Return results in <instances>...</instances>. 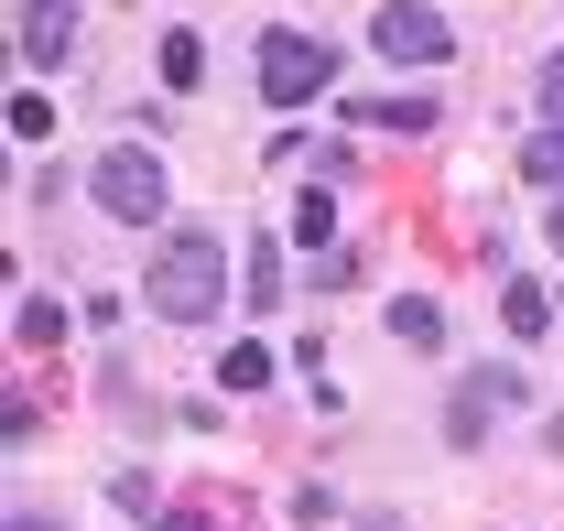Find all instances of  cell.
I'll use <instances>...</instances> for the list:
<instances>
[{"label": "cell", "instance_id": "13", "mask_svg": "<svg viewBox=\"0 0 564 531\" xmlns=\"http://www.w3.org/2000/svg\"><path fill=\"white\" fill-rule=\"evenodd\" d=\"M250 304H282V228L250 250Z\"/></svg>", "mask_w": 564, "mask_h": 531}, {"label": "cell", "instance_id": "19", "mask_svg": "<svg viewBox=\"0 0 564 531\" xmlns=\"http://www.w3.org/2000/svg\"><path fill=\"white\" fill-rule=\"evenodd\" d=\"M543 239H554V250H564V196H554V217H543Z\"/></svg>", "mask_w": 564, "mask_h": 531}, {"label": "cell", "instance_id": "14", "mask_svg": "<svg viewBox=\"0 0 564 531\" xmlns=\"http://www.w3.org/2000/svg\"><path fill=\"white\" fill-rule=\"evenodd\" d=\"M217 380H228V391H261V380H272V347H228Z\"/></svg>", "mask_w": 564, "mask_h": 531}, {"label": "cell", "instance_id": "5", "mask_svg": "<svg viewBox=\"0 0 564 531\" xmlns=\"http://www.w3.org/2000/svg\"><path fill=\"white\" fill-rule=\"evenodd\" d=\"M510 401H532V380H521L510 358L467 369V391H456V412H445V445H478V434H489V412H510Z\"/></svg>", "mask_w": 564, "mask_h": 531}, {"label": "cell", "instance_id": "4", "mask_svg": "<svg viewBox=\"0 0 564 531\" xmlns=\"http://www.w3.org/2000/svg\"><path fill=\"white\" fill-rule=\"evenodd\" d=\"M326 87H337V55L315 33H261V98L293 109V98H326Z\"/></svg>", "mask_w": 564, "mask_h": 531}, {"label": "cell", "instance_id": "12", "mask_svg": "<svg viewBox=\"0 0 564 531\" xmlns=\"http://www.w3.org/2000/svg\"><path fill=\"white\" fill-rule=\"evenodd\" d=\"M11 336H22V347H55V336H66V304H44V293H22V315H11Z\"/></svg>", "mask_w": 564, "mask_h": 531}, {"label": "cell", "instance_id": "7", "mask_svg": "<svg viewBox=\"0 0 564 531\" xmlns=\"http://www.w3.org/2000/svg\"><path fill=\"white\" fill-rule=\"evenodd\" d=\"M391 336H402V347H423V358H445V347H456L445 304H423V293H402V304H391Z\"/></svg>", "mask_w": 564, "mask_h": 531}, {"label": "cell", "instance_id": "1", "mask_svg": "<svg viewBox=\"0 0 564 531\" xmlns=\"http://www.w3.org/2000/svg\"><path fill=\"white\" fill-rule=\"evenodd\" d=\"M228 304V261H217L207 228H163V261H152V315L163 326H207Z\"/></svg>", "mask_w": 564, "mask_h": 531}, {"label": "cell", "instance_id": "18", "mask_svg": "<svg viewBox=\"0 0 564 531\" xmlns=\"http://www.w3.org/2000/svg\"><path fill=\"white\" fill-rule=\"evenodd\" d=\"M152 531H228V521H196V510H163Z\"/></svg>", "mask_w": 564, "mask_h": 531}, {"label": "cell", "instance_id": "17", "mask_svg": "<svg viewBox=\"0 0 564 531\" xmlns=\"http://www.w3.org/2000/svg\"><path fill=\"white\" fill-rule=\"evenodd\" d=\"M44 131H55V109H44V98L22 87V98H11V141H44Z\"/></svg>", "mask_w": 564, "mask_h": 531}, {"label": "cell", "instance_id": "11", "mask_svg": "<svg viewBox=\"0 0 564 531\" xmlns=\"http://www.w3.org/2000/svg\"><path fill=\"white\" fill-rule=\"evenodd\" d=\"M163 87H185V98L207 87V44L196 33H163Z\"/></svg>", "mask_w": 564, "mask_h": 531}, {"label": "cell", "instance_id": "6", "mask_svg": "<svg viewBox=\"0 0 564 531\" xmlns=\"http://www.w3.org/2000/svg\"><path fill=\"white\" fill-rule=\"evenodd\" d=\"M22 55L33 66H66L76 55V0H22Z\"/></svg>", "mask_w": 564, "mask_h": 531}, {"label": "cell", "instance_id": "9", "mask_svg": "<svg viewBox=\"0 0 564 531\" xmlns=\"http://www.w3.org/2000/svg\"><path fill=\"white\" fill-rule=\"evenodd\" d=\"M348 120H380V131H434V98H348Z\"/></svg>", "mask_w": 564, "mask_h": 531}, {"label": "cell", "instance_id": "2", "mask_svg": "<svg viewBox=\"0 0 564 531\" xmlns=\"http://www.w3.org/2000/svg\"><path fill=\"white\" fill-rule=\"evenodd\" d=\"M87 196L109 206L120 228H163V217H174V185H163V163H152V141H120V152H98V174H87Z\"/></svg>", "mask_w": 564, "mask_h": 531}, {"label": "cell", "instance_id": "10", "mask_svg": "<svg viewBox=\"0 0 564 531\" xmlns=\"http://www.w3.org/2000/svg\"><path fill=\"white\" fill-rule=\"evenodd\" d=\"M499 315H510V336H543V326H554V293H543V282H510Z\"/></svg>", "mask_w": 564, "mask_h": 531}, {"label": "cell", "instance_id": "15", "mask_svg": "<svg viewBox=\"0 0 564 531\" xmlns=\"http://www.w3.org/2000/svg\"><path fill=\"white\" fill-rule=\"evenodd\" d=\"M521 174H532V185H564V131H532V152H521Z\"/></svg>", "mask_w": 564, "mask_h": 531}, {"label": "cell", "instance_id": "8", "mask_svg": "<svg viewBox=\"0 0 564 531\" xmlns=\"http://www.w3.org/2000/svg\"><path fill=\"white\" fill-rule=\"evenodd\" d=\"M293 250H337V206H326V185L293 196Z\"/></svg>", "mask_w": 564, "mask_h": 531}, {"label": "cell", "instance_id": "3", "mask_svg": "<svg viewBox=\"0 0 564 531\" xmlns=\"http://www.w3.org/2000/svg\"><path fill=\"white\" fill-rule=\"evenodd\" d=\"M369 44H380L391 66H445V55H456V22H445L434 0H391V11H369Z\"/></svg>", "mask_w": 564, "mask_h": 531}, {"label": "cell", "instance_id": "16", "mask_svg": "<svg viewBox=\"0 0 564 531\" xmlns=\"http://www.w3.org/2000/svg\"><path fill=\"white\" fill-rule=\"evenodd\" d=\"M532 98H543V131H564V55H543V76H532Z\"/></svg>", "mask_w": 564, "mask_h": 531}]
</instances>
